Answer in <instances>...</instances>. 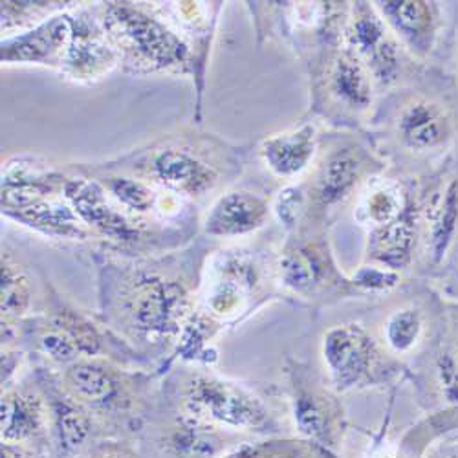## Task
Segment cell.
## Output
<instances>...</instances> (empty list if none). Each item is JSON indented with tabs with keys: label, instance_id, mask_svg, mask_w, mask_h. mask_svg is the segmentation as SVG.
<instances>
[{
	"label": "cell",
	"instance_id": "cell-1",
	"mask_svg": "<svg viewBox=\"0 0 458 458\" xmlns=\"http://www.w3.org/2000/svg\"><path fill=\"white\" fill-rule=\"evenodd\" d=\"M103 314L125 345L145 354L178 347L195 314L193 286L164 266H123L106 274Z\"/></svg>",
	"mask_w": 458,
	"mask_h": 458
},
{
	"label": "cell",
	"instance_id": "cell-2",
	"mask_svg": "<svg viewBox=\"0 0 458 458\" xmlns=\"http://www.w3.org/2000/svg\"><path fill=\"white\" fill-rule=\"evenodd\" d=\"M59 384L83 405L106 438H127L143 431L145 391L140 376L127 372L108 358H85L63 369Z\"/></svg>",
	"mask_w": 458,
	"mask_h": 458
},
{
	"label": "cell",
	"instance_id": "cell-3",
	"mask_svg": "<svg viewBox=\"0 0 458 458\" xmlns=\"http://www.w3.org/2000/svg\"><path fill=\"white\" fill-rule=\"evenodd\" d=\"M176 409L227 435L257 431L268 422V407L253 391L206 372H193L182 379Z\"/></svg>",
	"mask_w": 458,
	"mask_h": 458
},
{
	"label": "cell",
	"instance_id": "cell-4",
	"mask_svg": "<svg viewBox=\"0 0 458 458\" xmlns=\"http://www.w3.org/2000/svg\"><path fill=\"white\" fill-rule=\"evenodd\" d=\"M103 33L127 63L145 70L187 64L189 50L162 22L129 4L110 3L101 15Z\"/></svg>",
	"mask_w": 458,
	"mask_h": 458
},
{
	"label": "cell",
	"instance_id": "cell-5",
	"mask_svg": "<svg viewBox=\"0 0 458 458\" xmlns=\"http://www.w3.org/2000/svg\"><path fill=\"white\" fill-rule=\"evenodd\" d=\"M48 370L41 372L39 381L50 405V454L52 458H80L106 437L98 420L64 393L59 374Z\"/></svg>",
	"mask_w": 458,
	"mask_h": 458
},
{
	"label": "cell",
	"instance_id": "cell-6",
	"mask_svg": "<svg viewBox=\"0 0 458 458\" xmlns=\"http://www.w3.org/2000/svg\"><path fill=\"white\" fill-rule=\"evenodd\" d=\"M0 438L50 453V405L39 384L15 381L0 398ZM52 456V454H50Z\"/></svg>",
	"mask_w": 458,
	"mask_h": 458
},
{
	"label": "cell",
	"instance_id": "cell-7",
	"mask_svg": "<svg viewBox=\"0 0 458 458\" xmlns=\"http://www.w3.org/2000/svg\"><path fill=\"white\" fill-rule=\"evenodd\" d=\"M143 174L174 195L199 199L220 183L218 169L191 145H165L150 150L141 165Z\"/></svg>",
	"mask_w": 458,
	"mask_h": 458
},
{
	"label": "cell",
	"instance_id": "cell-8",
	"mask_svg": "<svg viewBox=\"0 0 458 458\" xmlns=\"http://www.w3.org/2000/svg\"><path fill=\"white\" fill-rule=\"evenodd\" d=\"M349 50L367 66L372 80L389 85L402 70L400 43L374 6L358 3L347 28Z\"/></svg>",
	"mask_w": 458,
	"mask_h": 458
},
{
	"label": "cell",
	"instance_id": "cell-9",
	"mask_svg": "<svg viewBox=\"0 0 458 458\" xmlns=\"http://www.w3.org/2000/svg\"><path fill=\"white\" fill-rule=\"evenodd\" d=\"M374 356L372 339L358 325L335 327L323 339V361L339 391L354 389L367 379Z\"/></svg>",
	"mask_w": 458,
	"mask_h": 458
},
{
	"label": "cell",
	"instance_id": "cell-10",
	"mask_svg": "<svg viewBox=\"0 0 458 458\" xmlns=\"http://www.w3.org/2000/svg\"><path fill=\"white\" fill-rule=\"evenodd\" d=\"M63 191L68 204L87 227H94L98 233L110 241L123 244L141 242V225H136L123 213L110 206L106 189L101 182L73 178L66 180Z\"/></svg>",
	"mask_w": 458,
	"mask_h": 458
},
{
	"label": "cell",
	"instance_id": "cell-11",
	"mask_svg": "<svg viewBox=\"0 0 458 458\" xmlns=\"http://www.w3.org/2000/svg\"><path fill=\"white\" fill-rule=\"evenodd\" d=\"M255 266L244 255H222L211 268L202 304L206 319L224 321L235 318L253 288Z\"/></svg>",
	"mask_w": 458,
	"mask_h": 458
},
{
	"label": "cell",
	"instance_id": "cell-12",
	"mask_svg": "<svg viewBox=\"0 0 458 458\" xmlns=\"http://www.w3.org/2000/svg\"><path fill=\"white\" fill-rule=\"evenodd\" d=\"M270 208L264 199L250 191H229L215 200L204 229L215 239H237L260 229L268 220Z\"/></svg>",
	"mask_w": 458,
	"mask_h": 458
},
{
	"label": "cell",
	"instance_id": "cell-13",
	"mask_svg": "<svg viewBox=\"0 0 458 458\" xmlns=\"http://www.w3.org/2000/svg\"><path fill=\"white\" fill-rule=\"evenodd\" d=\"M72 33L73 21L70 17H54L35 30L3 43V63H37L63 66L72 41Z\"/></svg>",
	"mask_w": 458,
	"mask_h": 458
},
{
	"label": "cell",
	"instance_id": "cell-14",
	"mask_svg": "<svg viewBox=\"0 0 458 458\" xmlns=\"http://www.w3.org/2000/svg\"><path fill=\"white\" fill-rule=\"evenodd\" d=\"M393 35L418 57H426L437 37V15L431 4L422 0H386L374 4Z\"/></svg>",
	"mask_w": 458,
	"mask_h": 458
},
{
	"label": "cell",
	"instance_id": "cell-15",
	"mask_svg": "<svg viewBox=\"0 0 458 458\" xmlns=\"http://www.w3.org/2000/svg\"><path fill=\"white\" fill-rule=\"evenodd\" d=\"M396 136L412 152L435 150L451 138V122L440 105L429 99H412L398 112Z\"/></svg>",
	"mask_w": 458,
	"mask_h": 458
},
{
	"label": "cell",
	"instance_id": "cell-16",
	"mask_svg": "<svg viewBox=\"0 0 458 458\" xmlns=\"http://www.w3.org/2000/svg\"><path fill=\"white\" fill-rule=\"evenodd\" d=\"M318 150L316 127L304 123L266 138L260 145V158L277 178L292 180L307 171Z\"/></svg>",
	"mask_w": 458,
	"mask_h": 458
},
{
	"label": "cell",
	"instance_id": "cell-17",
	"mask_svg": "<svg viewBox=\"0 0 458 458\" xmlns=\"http://www.w3.org/2000/svg\"><path fill=\"white\" fill-rule=\"evenodd\" d=\"M372 75L347 48L339 52L327 70V92L343 108L363 112L372 105Z\"/></svg>",
	"mask_w": 458,
	"mask_h": 458
},
{
	"label": "cell",
	"instance_id": "cell-18",
	"mask_svg": "<svg viewBox=\"0 0 458 458\" xmlns=\"http://www.w3.org/2000/svg\"><path fill=\"white\" fill-rule=\"evenodd\" d=\"M365 173V160L361 152L356 148L335 150L334 155L325 160L321 165L316 185L314 197L316 202L327 209L345 202L358 187Z\"/></svg>",
	"mask_w": 458,
	"mask_h": 458
},
{
	"label": "cell",
	"instance_id": "cell-19",
	"mask_svg": "<svg viewBox=\"0 0 458 458\" xmlns=\"http://www.w3.org/2000/svg\"><path fill=\"white\" fill-rule=\"evenodd\" d=\"M116 50L101 31H92L87 24L75 26L64 57V70L73 80H96L116 64Z\"/></svg>",
	"mask_w": 458,
	"mask_h": 458
},
{
	"label": "cell",
	"instance_id": "cell-20",
	"mask_svg": "<svg viewBox=\"0 0 458 458\" xmlns=\"http://www.w3.org/2000/svg\"><path fill=\"white\" fill-rule=\"evenodd\" d=\"M43 319L59 328L78 347L83 360L106 358L105 354L108 352V341L105 334L83 312L68 307L61 299H55L50 304V309H47Z\"/></svg>",
	"mask_w": 458,
	"mask_h": 458
},
{
	"label": "cell",
	"instance_id": "cell-21",
	"mask_svg": "<svg viewBox=\"0 0 458 458\" xmlns=\"http://www.w3.org/2000/svg\"><path fill=\"white\" fill-rule=\"evenodd\" d=\"M412 246L414 224L409 213H405L387 225L372 229L369 239V255L377 266L396 272L407 266Z\"/></svg>",
	"mask_w": 458,
	"mask_h": 458
},
{
	"label": "cell",
	"instance_id": "cell-22",
	"mask_svg": "<svg viewBox=\"0 0 458 458\" xmlns=\"http://www.w3.org/2000/svg\"><path fill=\"white\" fill-rule=\"evenodd\" d=\"M30 227L39 229V232L61 237V239H87L89 229L83 220L72 209V206L54 204L50 200H43L31 204L28 208L6 213Z\"/></svg>",
	"mask_w": 458,
	"mask_h": 458
},
{
	"label": "cell",
	"instance_id": "cell-23",
	"mask_svg": "<svg viewBox=\"0 0 458 458\" xmlns=\"http://www.w3.org/2000/svg\"><path fill=\"white\" fill-rule=\"evenodd\" d=\"M33 304V284L24 266L10 251H3V334L22 323Z\"/></svg>",
	"mask_w": 458,
	"mask_h": 458
},
{
	"label": "cell",
	"instance_id": "cell-24",
	"mask_svg": "<svg viewBox=\"0 0 458 458\" xmlns=\"http://www.w3.org/2000/svg\"><path fill=\"white\" fill-rule=\"evenodd\" d=\"M325 260L316 246L301 244L288 248L279 260L281 283L295 293H312L323 283Z\"/></svg>",
	"mask_w": 458,
	"mask_h": 458
},
{
	"label": "cell",
	"instance_id": "cell-25",
	"mask_svg": "<svg viewBox=\"0 0 458 458\" xmlns=\"http://www.w3.org/2000/svg\"><path fill=\"white\" fill-rule=\"evenodd\" d=\"M360 218L374 227L387 225L407 213V199L396 183H379L361 197Z\"/></svg>",
	"mask_w": 458,
	"mask_h": 458
},
{
	"label": "cell",
	"instance_id": "cell-26",
	"mask_svg": "<svg viewBox=\"0 0 458 458\" xmlns=\"http://www.w3.org/2000/svg\"><path fill=\"white\" fill-rule=\"evenodd\" d=\"M422 330L424 319L416 309H398L384 323V343L393 352L407 354L418 345Z\"/></svg>",
	"mask_w": 458,
	"mask_h": 458
},
{
	"label": "cell",
	"instance_id": "cell-27",
	"mask_svg": "<svg viewBox=\"0 0 458 458\" xmlns=\"http://www.w3.org/2000/svg\"><path fill=\"white\" fill-rule=\"evenodd\" d=\"M458 224V183L451 182L431 215V251L435 257H442L453 241Z\"/></svg>",
	"mask_w": 458,
	"mask_h": 458
},
{
	"label": "cell",
	"instance_id": "cell-28",
	"mask_svg": "<svg viewBox=\"0 0 458 458\" xmlns=\"http://www.w3.org/2000/svg\"><path fill=\"white\" fill-rule=\"evenodd\" d=\"M101 183L106 193L116 199L127 211L141 215L152 211L157 206V193L143 180L131 176H105Z\"/></svg>",
	"mask_w": 458,
	"mask_h": 458
},
{
	"label": "cell",
	"instance_id": "cell-29",
	"mask_svg": "<svg viewBox=\"0 0 458 458\" xmlns=\"http://www.w3.org/2000/svg\"><path fill=\"white\" fill-rule=\"evenodd\" d=\"M307 195L302 193L301 187H288L279 195L276 202V213L284 225H295L301 215L307 211Z\"/></svg>",
	"mask_w": 458,
	"mask_h": 458
},
{
	"label": "cell",
	"instance_id": "cell-30",
	"mask_svg": "<svg viewBox=\"0 0 458 458\" xmlns=\"http://www.w3.org/2000/svg\"><path fill=\"white\" fill-rule=\"evenodd\" d=\"M80 458H145L141 449L127 438H105Z\"/></svg>",
	"mask_w": 458,
	"mask_h": 458
},
{
	"label": "cell",
	"instance_id": "cell-31",
	"mask_svg": "<svg viewBox=\"0 0 458 458\" xmlns=\"http://www.w3.org/2000/svg\"><path fill=\"white\" fill-rule=\"evenodd\" d=\"M396 281H398L396 272H391L384 268V266H377V264L363 266V268H360L358 274L354 276V284L367 290H387L394 286Z\"/></svg>",
	"mask_w": 458,
	"mask_h": 458
},
{
	"label": "cell",
	"instance_id": "cell-32",
	"mask_svg": "<svg viewBox=\"0 0 458 458\" xmlns=\"http://www.w3.org/2000/svg\"><path fill=\"white\" fill-rule=\"evenodd\" d=\"M3 458H52L50 453L22 444H3Z\"/></svg>",
	"mask_w": 458,
	"mask_h": 458
},
{
	"label": "cell",
	"instance_id": "cell-33",
	"mask_svg": "<svg viewBox=\"0 0 458 458\" xmlns=\"http://www.w3.org/2000/svg\"><path fill=\"white\" fill-rule=\"evenodd\" d=\"M384 458H394V456H384Z\"/></svg>",
	"mask_w": 458,
	"mask_h": 458
}]
</instances>
